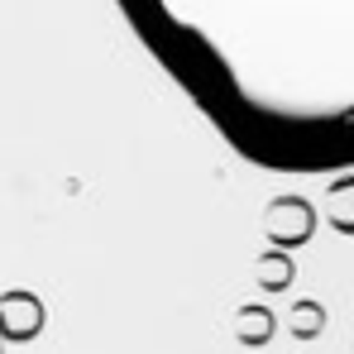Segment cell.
Segmentation results:
<instances>
[{
  "label": "cell",
  "mask_w": 354,
  "mask_h": 354,
  "mask_svg": "<svg viewBox=\"0 0 354 354\" xmlns=\"http://www.w3.org/2000/svg\"><path fill=\"white\" fill-rule=\"evenodd\" d=\"M221 144L263 173L354 163V0H115Z\"/></svg>",
  "instance_id": "1"
},
{
  "label": "cell",
  "mask_w": 354,
  "mask_h": 354,
  "mask_svg": "<svg viewBox=\"0 0 354 354\" xmlns=\"http://www.w3.org/2000/svg\"><path fill=\"white\" fill-rule=\"evenodd\" d=\"M44 326H48V311L34 292L24 288L0 292V345H29L44 335Z\"/></svg>",
  "instance_id": "2"
},
{
  "label": "cell",
  "mask_w": 354,
  "mask_h": 354,
  "mask_svg": "<svg viewBox=\"0 0 354 354\" xmlns=\"http://www.w3.org/2000/svg\"><path fill=\"white\" fill-rule=\"evenodd\" d=\"M0 354H5V345H0Z\"/></svg>",
  "instance_id": "3"
}]
</instances>
